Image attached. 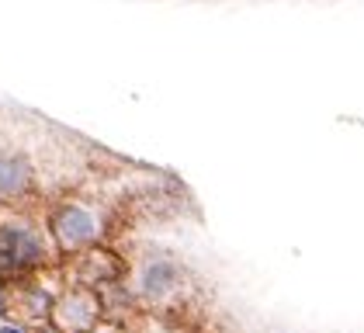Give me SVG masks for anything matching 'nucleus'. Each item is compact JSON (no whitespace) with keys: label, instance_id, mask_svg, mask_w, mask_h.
<instances>
[{"label":"nucleus","instance_id":"obj_1","mask_svg":"<svg viewBox=\"0 0 364 333\" xmlns=\"http://www.w3.org/2000/svg\"><path fill=\"white\" fill-rule=\"evenodd\" d=\"M53 233H56V243L63 250L87 247L97 236V219L80 205H63L53 216Z\"/></svg>","mask_w":364,"mask_h":333},{"label":"nucleus","instance_id":"obj_3","mask_svg":"<svg viewBox=\"0 0 364 333\" xmlns=\"http://www.w3.org/2000/svg\"><path fill=\"white\" fill-rule=\"evenodd\" d=\"M97 319V299L87 292H73L63 305H56V327L63 333H87Z\"/></svg>","mask_w":364,"mask_h":333},{"label":"nucleus","instance_id":"obj_4","mask_svg":"<svg viewBox=\"0 0 364 333\" xmlns=\"http://www.w3.org/2000/svg\"><path fill=\"white\" fill-rule=\"evenodd\" d=\"M177 281H181V271H177L170 260H156V264H149V268L142 271V288H146V295H153V299H164L170 288H177Z\"/></svg>","mask_w":364,"mask_h":333},{"label":"nucleus","instance_id":"obj_6","mask_svg":"<svg viewBox=\"0 0 364 333\" xmlns=\"http://www.w3.org/2000/svg\"><path fill=\"white\" fill-rule=\"evenodd\" d=\"M0 333H25V330H18V327H0Z\"/></svg>","mask_w":364,"mask_h":333},{"label":"nucleus","instance_id":"obj_2","mask_svg":"<svg viewBox=\"0 0 364 333\" xmlns=\"http://www.w3.org/2000/svg\"><path fill=\"white\" fill-rule=\"evenodd\" d=\"M0 257L14 268H28V264H38L46 257V247L25 226H4L0 229Z\"/></svg>","mask_w":364,"mask_h":333},{"label":"nucleus","instance_id":"obj_5","mask_svg":"<svg viewBox=\"0 0 364 333\" xmlns=\"http://www.w3.org/2000/svg\"><path fill=\"white\" fill-rule=\"evenodd\" d=\"M28 164L21 157H0V198H14L28 188Z\"/></svg>","mask_w":364,"mask_h":333}]
</instances>
